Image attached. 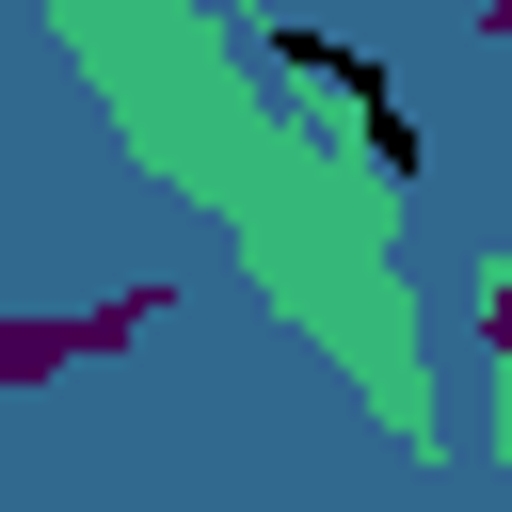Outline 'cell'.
Returning <instances> with one entry per match:
<instances>
[{"label":"cell","mask_w":512,"mask_h":512,"mask_svg":"<svg viewBox=\"0 0 512 512\" xmlns=\"http://www.w3.org/2000/svg\"><path fill=\"white\" fill-rule=\"evenodd\" d=\"M256 64H272V80H320V96H336V144H352V160H384L400 192L432 176V144H416V112H400V80H384L368 48H336V32H272Z\"/></svg>","instance_id":"1"}]
</instances>
